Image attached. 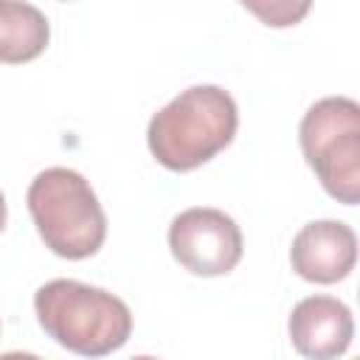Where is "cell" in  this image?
<instances>
[{
    "label": "cell",
    "mask_w": 360,
    "mask_h": 360,
    "mask_svg": "<svg viewBox=\"0 0 360 360\" xmlns=\"http://www.w3.org/2000/svg\"><path fill=\"white\" fill-rule=\"evenodd\" d=\"M48 39L51 25L37 6L0 0V62H31L48 48Z\"/></svg>",
    "instance_id": "cell-8"
},
{
    "label": "cell",
    "mask_w": 360,
    "mask_h": 360,
    "mask_svg": "<svg viewBox=\"0 0 360 360\" xmlns=\"http://www.w3.org/2000/svg\"><path fill=\"white\" fill-rule=\"evenodd\" d=\"M129 360H158V357H152V354H138V357H129Z\"/></svg>",
    "instance_id": "cell-11"
},
{
    "label": "cell",
    "mask_w": 360,
    "mask_h": 360,
    "mask_svg": "<svg viewBox=\"0 0 360 360\" xmlns=\"http://www.w3.org/2000/svg\"><path fill=\"white\" fill-rule=\"evenodd\" d=\"M6 228V197H3V191H0V231Z\"/></svg>",
    "instance_id": "cell-10"
},
{
    "label": "cell",
    "mask_w": 360,
    "mask_h": 360,
    "mask_svg": "<svg viewBox=\"0 0 360 360\" xmlns=\"http://www.w3.org/2000/svg\"><path fill=\"white\" fill-rule=\"evenodd\" d=\"M301 152L323 191L343 205L360 200V104L346 96L315 101L298 127Z\"/></svg>",
    "instance_id": "cell-4"
},
{
    "label": "cell",
    "mask_w": 360,
    "mask_h": 360,
    "mask_svg": "<svg viewBox=\"0 0 360 360\" xmlns=\"http://www.w3.org/2000/svg\"><path fill=\"white\" fill-rule=\"evenodd\" d=\"M357 233L338 219H318L304 225L290 248L292 270L312 284H335L354 270Z\"/></svg>",
    "instance_id": "cell-6"
},
{
    "label": "cell",
    "mask_w": 360,
    "mask_h": 360,
    "mask_svg": "<svg viewBox=\"0 0 360 360\" xmlns=\"http://www.w3.org/2000/svg\"><path fill=\"white\" fill-rule=\"evenodd\" d=\"M287 332L301 357L338 360L354 338V318L343 301L332 295H309L292 307Z\"/></svg>",
    "instance_id": "cell-7"
},
{
    "label": "cell",
    "mask_w": 360,
    "mask_h": 360,
    "mask_svg": "<svg viewBox=\"0 0 360 360\" xmlns=\"http://www.w3.org/2000/svg\"><path fill=\"white\" fill-rule=\"evenodd\" d=\"M0 360H42V357H37L31 352H6V354H0Z\"/></svg>",
    "instance_id": "cell-9"
},
{
    "label": "cell",
    "mask_w": 360,
    "mask_h": 360,
    "mask_svg": "<svg viewBox=\"0 0 360 360\" xmlns=\"http://www.w3.org/2000/svg\"><path fill=\"white\" fill-rule=\"evenodd\" d=\"M39 326L68 352L82 357H104L121 349L132 335L129 307L76 278H53L34 292Z\"/></svg>",
    "instance_id": "cell-2"
},
{
    "label": "cell",
    "mask_w": 360,
    "mask_h": 360,
    "mask_svg": "<svg viewBox=\"0 0 360 360\" xmlns=\"http://www.w3.org/2000/svg\"><path fill=\"white\" fill-rule=\"evenodd\" d=\"M172 256L194 276L231 273L245 250V239L233 217L219 208H186L169 225Z\"/></svg>",
    "instance_id": "cell-5"
},
{
    "label": "cell",
    "mask_w": 360,
    "mask_h": 360,
    "mask_svg": "<svg viewBox=\"0 0 360 360\" xmlns=\"http://www.w3.org/2000/svg\"><path fill=\"white\" fill-rule=\"evenodd\" d=\"M39 239L62 259H87L107 239L104 208L90 183L65 166L39 172L25 194Z\"/></svg>",
    "instance_id": "cell-3"
},
{
    "label": "cell",
    "mask_w": 360,
    "mask_h": 360,
    "mask_svg": "<svg viewBox=\"0 0 360 360\" xmlns=\"http://www.w3.org/2000/svg\"><path fill=\"white\" fill-rule=\"evenodd\" d=\"M236 127L233 96L217 84H194L152 115L146 143L160 166L191 172L219 155L233 141Z\"/></svg>",
    "instance_id": "cell-1"
}]
</instances>
